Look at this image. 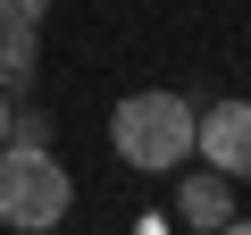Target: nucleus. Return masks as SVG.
Returning a JSON list of instances; mask_svg holds the SVG:
<instances>
[{
    "label": "nucleus",
    "instance_id": "obj_4",
    "mask_svg": "<svg viewBox=\"0 0 251 235\" xmlns=\"http://www.w3.org/2000/svg\"><path fill=\"white\" fill-rule=\"evenodd\" d=\"M176 218L184 227H234V176L201 160V176H176Z\"/></svg>",
    "mask_w": 251,
    "mask_h": 235
},
{
    "label": "nucleus",
    "instance_id": "obj_2",
    "mask_svg": "<svg viewBox=\"0 0 251 235\" xmlns=\"http://www.w3.org/2000/svg\"><path fill=\"white\" fill-rule=\"evenodd\" d=\"M75 210V176L50 143H0V227L42 235Z\"/></svg>",
    "mask_w": 251,
    "mask_h": 235
},
{
    "label": "nucleus",
    "instance_id": "obj_1",
    "mask_svg": "<svg viewBox=\"0 0 251 235\" xmlns=\"http://www.w3.org/2000/svg\"><path fill=\"white\" fill-rule=\"evenodd\" d=\"M109 151L134 176H176V168L201 160V109L184 92H159V84L151 92H126L109 109Z\"/></svg>",
    "mask_w": 251,
    "mask_h": 235
},
{
    "label": "nucleus",
    "instance_id": "obj_5",
    "mask_svg": "<svg viewBox=\"0 0 251 235\" xmlns=\"http://www.w3.org/2000/svg\"><path fill=\"white\" fill-rule=\"evenodd\" d=\"M42 76V26H0V92H25Z\"/></svg>",
    "mask_w": 251,
    "mask_h": 235
},
{
    "label": "nucleus",
    "instance_id": "obj_6",
    "mask_svg": "<svg viewBox=\"0 0 251 235\" xmlns=\"http://www.w3.org/2000/svg\"><path fill=\"white\" fill-rule=\"evenodd\" d=\"M9 143H50V109H9Z\"/></svg>",
    "mask_w": 251,
    "mask_h": 235
},
{
    "label": "nucleus",
    "instance_id": "obj_3",
    "mask_svg": "<svg viewBox=\"0 0 251 235\" xmlns=\"http://www.w3.org/2000/svg\"><path fill=\"white\" fill-rule=\"evenodd\" d=\"M201 160L226 176H251V101H218L201 109Z\"/></svg>",
    "mask_w": 251,
    "mask_h": 235
},
{
    "label": "nucleus",
    "instance_id": "obj_8",
    "mask_svg": "<svg viewBox=\"0 0 251 235\" xmlns=\"http://www.w3.org/2000/svg\"><path fill=\"white\" fill-rule=\"evenodd\" d=\"M9 109H17V92H0V143H9Z\"/></svg>",
    "mask_w": 251,
    "mask_h": 235
},
{
    "label": "nucleus",
    "instance_id": "obj_7",
    "mask_svg": "<svg viewBox=\"0 0 251 235\" xmlns=\"http://www.w3.org/2000/svg\"><path fill=\"white\" fill-rule=\"evenodd\" d=\"M50 0H0V26H42Z\"/></svg>",
    "mask_w": 251,
    "mask_h": 235
}]
</instances>
